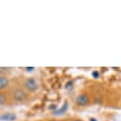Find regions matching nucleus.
I'll return each mask as SVG.
<instances>
[{"mask_svg": "<svg viewBox=\"0 0 121 121\" xmlns=\"http://www.w3.org/2000/svg\"><path fill=\"white\" fill-rule=\"evenodd\" d=\"M9 68H0V74H6L7 72H9Z\"/></svg>", "mask_w": 121, "mask_h": 121, "instance_id": "obj_8", "label": "nucleus"}, {"mask_svg": "<svg viewBox=\"0 0 121 121\" xmlns=\"http://www.w3.org/2000/svg\"><path fill=\"white\" fill-rule=\"evenodd\" d=\"M71 121H84V120H82V119H73V120H71Z\"/></svg>", "mask_w": 121, "mask_h": 121, "instance_id": "obj_11", "label": "nucleus"}, {"mask_svg": "<svg viewBox=\"0 0 121 121\" xmlns=\"http://www.w3.org/2000/svg\"><path fill=\"white\" fill-rule=\"evenodd\" d=\"M67 109H68V103H65V104H63L60 109H58L57 111H55V114H62L63 112L67 110Z\"/></svg>", "mask_w": 121, "mask_h": 121, "instance_id": "obj_7", "label": "nucleus"}, {"mask_svg": "<svg viewBox=\"0 0 121 121\" xmlns=\"http://www.w3.org/2000/svg\"><path fill=\"white\" fill-rule=\"evenodd\" d=\"M9 97H10L11 102L15 103H26L29 100V93L22 88L21 86H17L13 88L9 89Z\"/></svg>", "mask_w": 121, "mask_h": 121, "instance_id": "obj_1", "label": "nucleus"}, {"mask_svg": "<svg viewBox=\"0 0 121 121\" xmlns=\"http://www.w3.org/2000/svg\"><path fill=\"white\" fill-rule=\"evenodd\" d=\"M90 101H91V98H90L89 93H87V92L79 93L77 95V98L74 99V103H76V106L78 108H84V107H87L90 103Z\"/></svg>", "mask_w": 121, "mask_h": 121, "instance_id": "obj_3", "label": "nucleus"}, {"mask_svg": "<svg viewBox=\"0 0 121 121\" xmlns=\"http://www.w3.org/2000/svg\"><path fill=\"white\" fill-rule=\"evenodd\" d=\"M11 100L9 97V93L6 91H0V106H8L10 104Z\"/></svg>", "mask_w": 121, "mask_h": 121, "instance_id": "obj_5", "label": "nucleus"}, {"mask_svg": "<svg viewBox=\"0 0 121 121\" xmlns=\"http://www.w3.org/2000/svg\"><path fill=\"white\" fill-rule=\"evenodd\" d=\"M25 69H26V71H33V70H35V68H33V67H31V68H30V67H28V68H25Z\"/></svg>", "mask_w": 121, "mask_h": 121, "instance_id": "obj_9", "label": "nucleus"}, {"mask_svg": "<svg viewBox=\"0 0 121 121\" xmlns=\"http://www.w3.org/2000/svg\"><path fill=\"white\" fill-rule=\"evenodd\" d=\"M21 87L30 95V93L37 92L38 90L40 89V83H39V81L37 80V78L29 77V78L23 79V81H22V83H21Z\"/></svg>", "mask_w": 121, "mask_h": 121, "instance_id": "obj_2", "label": "nucleus"}, {"mask_svg": "<svg viewBox=\"0 0 121 121\" xmlns=\"http://www.w3.org/2000/svg\"><path fill=\"white\" fill-rule=\"evenodd\" d=\"M92 76H95V77H98V76H99V73H98V72H92Z\"/></svg>", "mask_w": 121, "mask_h": 121, "instance_id": "obj_10", "label": "nucleus"}, {"mask_svg": "<svg viewBox=\"0 0 121 121\" xmlns=\"http://www.w3.org/2000/svg\"><path fill=\"white\" fill-rule=\"evenodd\" d=\"M17 119L15 113H11V112H7V113H2L0 116V120L1 121H13Z\"/></svg>", "mask_w": 121, "mask_h": 121, "instance_id": "obj_6", "label": "nucleus"}, {"mask_svg": "<svg viewBox=\"0 0 121 121\" xmlns=\"http://www.w3.org/2000/svg\"><path fill=\"white\" fill-rule=\"evenodd\" d=\"M10 87V80L6 74H0V91H6Z\"/></svg>", "mask_w": 121, "mask_h": 121, "instance_id": "obj_4", "label": "nucleus"}]
</instances>
